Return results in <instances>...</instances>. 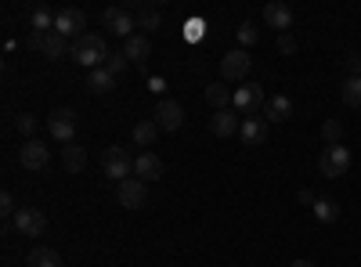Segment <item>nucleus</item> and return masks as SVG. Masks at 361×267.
I'll use <instances>...</instances> for the list:
<instances>
[{"instance_id": "nucleus-30", "label": "nucleus", "mask_w": 361, "mask_h": 267, "mask_svg": "<svg viewBox=\"0 0 361 267\" xmlns=\"http://www.w3.org/2000/svg\"><path fill=\"white\" fill-rule=\"evenodd\" d=\"M127 66H130V58H127L123 51H112V54L105 58V66H102V69H109L112 76H119V73H127Z\"/></svg>"}, {"instance_id": "nucleus-27", "label": "nucleus", "mask_w": 361, "mask_h": 267, "mask_svg": "<svg viewBox=\"0 0 361 267\" xmlns=\"http://www.w3.org/2000/svg\"><path fill=\"white\" fill-rule=\"evenodd\" d=\"M73 47L66 37H58V33H47V44H44V58H51V62H58V58H66Z\"/></svg>"}, {"instance_id": "nucleus-10", "label": "nucleus", "mask_w": 361, "mask_h": 267, "mask_svg": "<svg viewBox=\"0 0 361 267\" xmlns=\"http://www.w3.org/2000/svg\"><path fill=\"white\" fill-rule=\"evenodd\" d=\"M116 202L123 206V210H141L148 202V185L137 181V177H127V181L116 188Z\"/></svg>"}, {"instance_id": "nucleus-20", "label": "nucleus", "mask_w": 361, "mask_h": 267, "mask_svg": "<svg viewBox=\"0 0 361 267\" xmlns=\"http://www.w3.org/2000/svg\"><path fill=\"white\" fill-rule=\"evenodd\" d=\"M25 267H62V256H58L51 246H37V249H29Z\"/></svg>"}, {"instance_id": "nucleus-14", "label": "nucleus", "mask_w": 361, "mask_h": 267, "mask_svg": "<svg viewBox=\"0 0 361 267\" xmlns=\"http://www.w3.org/2000/svg\"><path fill=\"white\" fill-rule=\"evenodd\" d=\"M134 173H137V181L152 185V181H159V177H163V159L156 152H141L134 159Z\"/></svg>"}, {"instance_id": "nucleus-39", "label": "nucleus", "mask_w": 361, "mask_h": 267, "mask_svg": "<svg viewBox=\"0 0 361 267\" xmlns=\"http://www.w3.org/2000/svg\"><path fill=\"white\" fill-rule=\"evenodd\" d=\"M289 267H314V263H311V260H293Z\"/></svg>"}, {"instance_id": "nucleus-29", "label": "nucleus", "mask_w": 361, "mask_h": 267, "mask_svg": "<svg viewBox=\"0 0 361 267\" xmlns=\"http://www.w3.org/2000/svg\"><path fill=\"white\" fill-rule=\"evenodd\" d=\"M322 141H325V148L329 144H340L343 141V123L340 120H325L322 123Z\"/></svg>"}, {"instance_id": "nucleus-28", "label": "nucleus", "mask_w": 361, "mask_h": 267, "mask_svg": "<svg viewBox=\"0 0 361 267\" xmlns=\"http://www.w3.org/2000/svg\"><path fill=\"white\" fill-rule=\"evenodd\" d=\"M156 137H159V123L156 120L134 123V144H156Z\"/></svg>"}, {"instance_id": "nucleus-33", "label": "nucleus", "mask_w": 361, "mask_h": 267, "mask_svg": "<svg viewBox=\"0 0 361 267\" xmlns=\"http://www.w3.org/2000/svg\"><path fill=\"white\" fill-rule=\"evenodd\" d=\"M44 44H47V33H37V29H29V37H25V47H29V51H40V54H44Z\"/></svg>"}, {"instance_id": "nucleus-1", "label": "nucleus", "mask_w": 361, "mask_h": 267, "mask_svg": "<svg viewBox=\"0 0 361 267\" xmlns=\"http://www.w3.org/2000/svg\"><path fill=\"white\" fill-rule=\"evenodd\" d=\"M112 51L105 47V40L98 37V33H83L76 44H73V58L87 69V73H94V69H102L105 66V58H109Z\"/></svg>"}, {"instance_id": "nucleus-38", "label": "nucleus", "mask_w": 361, "mask_h": 267, "mask_svg": "<svg viewBox=\"0 0 361 267\" xmlns=\"http://www.w3.org/2000/svg\"><path fill=\"white\" fill-rule=\"evenodd\" d=\"M300 202H304V206H314V202H318V195H314V192H307V188H300Z\"/></svg>"}, {"instance_id": "nucleus-5", "label": "nucleus", "mask_w": 361, "mask_h": 267, "mask_svg": "<svg viewBox=\"0 0 361 267\" xmlns=\"http://www.w3.org/2000/svg\"><path fill=\"white\" fill-rule=\"evenodd\" d=\"M102 25L109 29L112 37H123V40H130L134 29H137L130 8H105V11H102Z\"/></svg>"}, {"instance_id": "nucleus-36", "label": "nucleus", "mask_w": 361, "mask_h": 267, "mask_svg": "<svg viewBox=\"0 0 361 267\" xmlns=\"http://www.w3.org/2000/svg\"><path fill=\"white\" fill-rule=\"evenodd\" d=\"M279 51L282 54H296V37L293 33H279Z\"/></svg>"}, {"instance_id": "nucleus-21", "label": "nucleus", "mask_w": 361, "mask_h": 267, "mask_svg": "<svg viewBox=\"0 0 361 267\" xmlns=\"http://www.w3.org/2000/svg\"><path fill=\"white\" fill-rule=\"evenodd\" d=\"M116 87V76L109 69H94V73H87V91L90 94H109Z\"/></svg>"}, {"instance_id": "nucleus-9", "label": "nucleus", "mask_w": 361, "mask_h": 267, "mask_svg": "<svg viewBox=\"0 0 361 267\" xmlns=\"http://www.w3.org/2000/svg\"><path fill=\"white\" fill-rule=\"evenodd\" d=\"M11 221H15V231L29 235V239H37V235L47 231V213L37 210V206H18V213Z\"/></svg>"}, {"instance_id": "nucleus-7", "label": "nucleus", "mask_w": 361, "mask_h": 267, "mask_svg": "<svg viewBox=\"0 0 361 267\" xmlns=\"http://www.w3.org/2000/svg\"><path fill=\"white\" fill-rule=\"evenodd\" d=\"M18 163H22V170H33V173L47 170V163H51L47 144H44V141H37V137L22 141V144H18Z\"/></svg>"}, {"instance_id": "nucleus-6", "label": "nucleus", "mask_w": 361, "mask_h": 267, "mask_svg": "<svg viewBox=\"0 0 361 267\" xmlns=\"http://www.w3.org/2000/svg\"><path fill=\"white\" fill-rule=\"evenodd\" d=\"M267 105V94H264V87H257V83H246V87H235V101H231V108L238 112V116H250L257 112V108H264Z\"/></svg>"}, {"instance_id": "nucleus-12", "label": "nucleus", "mask_w": 361, "mask_h": 267, "mask_svg": "<svg viewBox=\"0 0 361 267\" xmlns=\"http://www.w3.org/2000/svg\"><path fill=\"white\" fill-rule=\"evenodd\" d=\"M156 123H159V130H166V134L180 130V127H185V108H180L173 98H163V101L156 105Z\"/></svg>"}, {"instance_id": "nucleus-37", "label": "nucleus", "mask_w": 361, "mask_h": 267, "mask_svg": "<svg viewBox=\"0 0 361 267\" xmlns=\"http://www.w3.org/2000/svg\"><path fill=\"white\" fill-rule=\"evenodd\" d=\"M185 29H188V37H192V40H199V37H202V22H199V18H195V22H188Z\"/></svg>"}, {"instance_id": "nucleus-18", "label": "nucleus", "mask_w": 361, "mask_h": 267, "mask_svg": "<svg viewBox=\"0 0 361 267\" xmlns=\"http://www.w3.org/2000/svg\"><path fill=\"white\" fill-rule=\"evenodd\" d=\"M289 116H293V98H289V94L267 98V105H264V120H267V123H286Z\"/></svg>"}, {"instance_id": "nucleus-19", "label": "nucleus", "mask_w": 361, "mask_h": 267, "mask_svg": "<svg viewBox=\"0 0 361 267\" xmlns=\"http://www.w3.org/2000/svg\"><path fill=\"white\" fill-rule=\"evenodd\" d=\"M206 101L214 105V112H224V108H231V101H235V91H228V87H224V80H221V83H209V87H206Z\"/></svg>"}, {"instance_id": "nucleus-11", "label": "nucleus", "mask_w": 361, "mask_h": 267, "mask_svg": "<svg viewBox=\"0 0 361 267\" xmlns=\"http://www.w3.org/2000/svg\"><path fill=\"white\" fill-rule=\"evenodd\" d=\"M83 25H87V15H83L80 8H62V11L54 15V33L66 37V40H69V37L80 40V37H83V33H80Z\"/></svg>"}, {"instance_id": "nucleus-16", "label": "nucleus", "mask_w": 361, "mask_h": 267, "mask_svg": "<svg viewBox=\"0 0 361 267\" xmlns=\"http://www.w3.org/2000/svg\"><path fill=\"white\" fill-rule=\"evenodd\" d=\"M267 120H264V116H250V120H243V130H238V137H243V144H264L267 141Z\"/></svg>"}, {"instance_id": "nucleus-25", "label": "nucleus", "mask_w": 361, "mask_h": 267, "mask_svg": "<svg viewBox=\"0 0 361 267\" xmlns=\"http://www.w3.org/2000/svg\"><path fill=\"white\" fill-rule=\"evenodd\" d=\"M340 98H343V105L361 108V76H347V80L340 83Z\"/></svg>"}, {"instance_id": "nucleus-35", "label": "nucleus", "mask_w": 361, "mask_h": 267, "mask_svg": "<svg viewBox=\"0 0 361 267\" xmlns=\"http://www.w3.org/2000/svg\"><path fill=\"white\" fill-rule=\"evenodd\" d=\"M343 66H347V76H361V51H350L343 58Z\"/></svg>"}, {"instance_id": "nucleus-26", "label": "nucleus", "mask_w": 361, "mask_h": 267, "mask_svg": "<svg viewBox=\"0 0 361 267\" xmlns=\"http://www.w3.org/2000/svg\"><path fill=\"white\" fill-rule=\"evenodd\" d=\"M29 29H37V33H54V18L44 4H37L33 11H29Z\"/></svg>"}, {"instance_id": "nucleus-17", "label": "nucleus", "mask_w": 361, "mask_h": 267, "mask_svg": "<svg viewBox=\"0 0 361 267\" xmlns=\"http://www.w3.org/2000/svg\"><path fill=\"white\" fill-rule=\"evenodd\" d=\"M130 11H134L137 29H159L163 25V11H159V4H152V0H145V4H130Z\"/></svg>"}, {"instance_id": "nucleus-24", "label": "nucleus", "mask_w": 361, "mask_h": 267, "mask_svg": "<svg viewBox=\"0 0 361 267\" xmlns=\"http://www.w3.org/2000/svg\"><path fill=\"white\" fill-rule=\"evenodd\" d=\"M62 166L69 170V173H83V166H87V152L80 144H66L62 148Z\"/></svg>"}, {"instance_id": "nucleus-31", "label": "nucleus", "mask_w": 361, "mask_h": 267, "mask_svg": "<svg viewBox=\"0 0 361 267\" xmlns=\"http://www.w3.org/2000/svg\"><path fill=\"white\" fill-rule=\"evenodd\" d=\"M15 127H18V134H25V141L37 134V116H29V112H22L18 120H15Z\"/></svg>"}, {"instance_id": "nucleus-2", "label": "nucleus", "mask_w": 361, "mask_h": 267, "mask_svg": "<svg viewBox=\"0 0 361 267\" xmlns=\"http://www.w3.org/2000/svg\"><path fill=\"white\" fill-rule=\"evenodd\" d=\"M350 170V152L343 144H329L322 148V156H318V173L329 177V181H336V177H343Z\"/></svg>"}, {"instance_id": "nucleus-32", "label": "nucleus", "mask_w": 361, "mask_h": 267, "mask_svg": "<svg viewBox=\"0 0 361 267\" xmlns=\"http://www.w3.org/2000/svg\"><path fill=\"white\" fill-rule=\"evenodd\" d=\"M238 44H243V51H246L250 44H257V29H253V22H243V25H238Z\"/></svg>"}, {"instance_id": "nucleus-22", "label": "nucleus", "mask_w": 361, "mask_h": 267, "mask_svg": "<svg viewBox=\"0 0 361 267\" xmlns=\"http://www.w3.org/2000/svg\"><path fill=\"white\" fill-rule=\"evenodd\" d=\"M311 210H314V217H318L322 224L340 221V202H336V199H329V195H318V202L311 206Z\"/></svg>"}, {"instance_id": "nucleus-34", "label": "nucleus", "mask_w": 361, "mask_h": 267, "mask_svg": "<svg viewBox=\"0 0 361 267\" xmlns=\"http://www.w3.org/2000/svg\"><path fill=\"white\" fill-rule=\"evenodd\" d=\"M0 213H4V217H15V213H18V206H15V195H11V192H0Z\"/></svg>"}, {"instance_id": "nucleus-8", "label": "nucleus", "mask_w": 361, "mask_h": 267, "mask_svg": "<svg viewBox=\"0 0 361 267\" xmlns=\"http://www.w3.org/2000/svg\"><path fill=\"white\" fill-rule=\"evenodd\" d=\"M47 130H51L54 141L73 144V137H76V112H73V108H54V112L47 116Z\"/></svg>"}, {"instance_id": "nucleus-15", "label": "nucleus", "mask_w": 361, "mask_h": 267, "mask_svg": "<svg viewBox=\"0 0 361 267\" xmlns=\"http://www.w3.org/2000/svg\"><path fill=\"white\" fill-rule=\"evenodd\" d=\"M264 22L271 29H279V33H289V29H293V8L282 4V0H271V4L264 8Z\"/></svg>"}, {"instance_id": "nucleus-3", "label": "nucleus", "mask_w": 361, "mask_h": 267, "mask_svg": "<svg viewBox=\"0 0 361 267\" xmlns=\"http://www.w3.org/2000/svg\"><path fill=\"white\" fill-rule=\"evenodd\" d=\"M102 166H105V173H109V181H119V185H123L127 177L134 173V156L127 152V148L112 144V148H105V159H102Z\"/></svg>"}, {"instance_id": "nucleus-23", "label": "nucleus", "mask_w": 361, "mask_h": 267, "mask_svg": "<svg viewBox=\"0 0 361 267\" xmlns=\"http://www.w3.org/2000/svg\"><path fill=\"white\" fill-rule=\"evenodd\" d=\"M123 54L130 58V62H137V66H141L145 58L152 54V44H148V37H137V33H134V37L123 44Z\"/></svg>"}, {"instance_id": "nucleus-13", "label": "nucleus", "mask_w": 361, "mask_h": 267, "mask_svg": "<svg viewBox=\"0 0 361 267\" xmlns=\"http://www.w3.org/2000/svg\"><path fill=\"white\" fill-rule=\"evenodd\" d=\"M209 130H214L217 137H235L238 130H243V120H238L235 108H224V112L209 116Z\"/></svg>"}, {"instance_id": "nucleus-4", "label": "nucleus", "mask_w": 361, "mask_h": 267, "mask_svg": "<svg viewBox=\"0 0 361 267\" xmlns=\"http://www.w3.org/2000/svg\"><path fill=\"white\" fill-rule=\"evenodd\" d=\"M250 69H253V58L243 47H235V51H228L221 58V80L224 83H243L250 76Z\"/></svg>"}]
</instances>
